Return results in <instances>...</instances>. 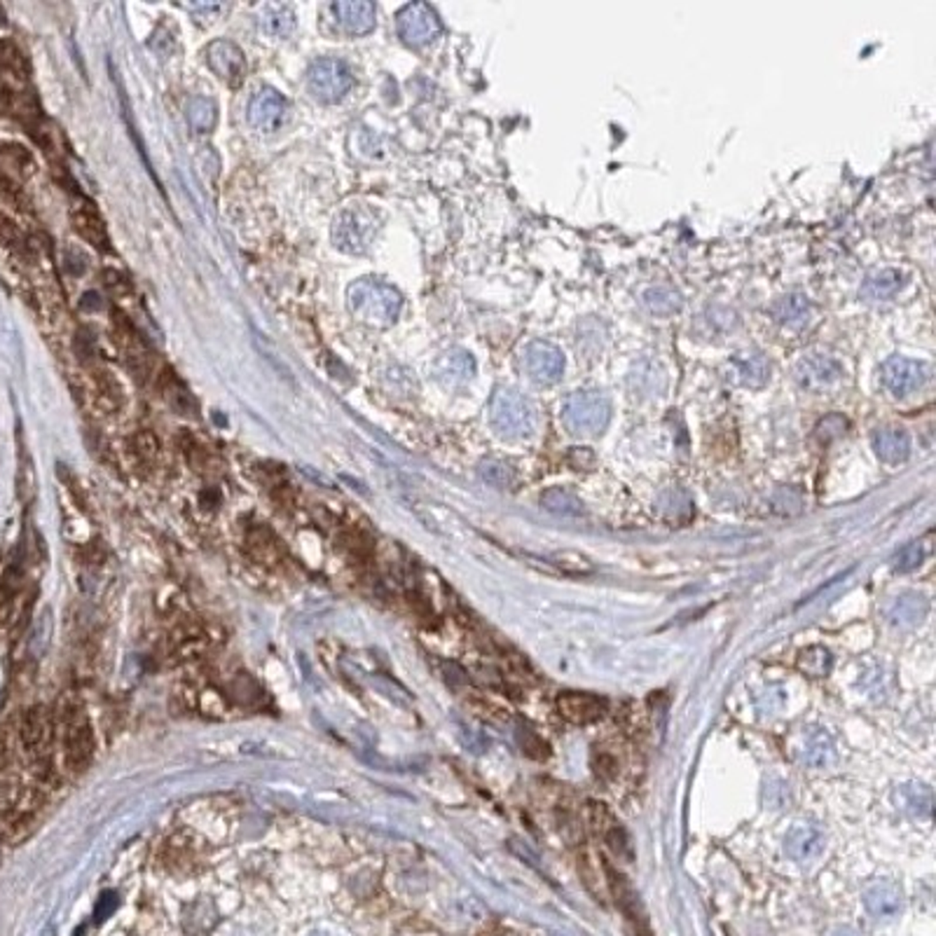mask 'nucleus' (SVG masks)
<instances>
[{
  "label": "nucleus",
  "instance_id": "b1692460",
  "mask_svg": "<svg viewBox=\"0 0 936 936\" xmlns=\"http://www.w3.org/2000/svg\"><path fill=\"white\" fill-rule=\"evenodd\" d=\"M899 283H901V276L894 269H883V272H876L864 282L862 286V298L866 300L878 302V300H887L892 295L897 293Z\"/></svg>",
  "mask_w": 936,
  "mask_h": 936
},
{
  "label": "nucleus",
  "instance_id": "6e6552de",
  "mask_svg": "<svg viewBox=\"0 0 936 936\" xmlns=\"http://www.w3.org/2000/svg\"><path fill=\"white\" fill-rule=\"evenodd\" d=\"M249 125L258 131L272 134L279 131L289 120V101L275 87H262L249 101Z\"/></svg>",
  "mask_w": 936,
  "mask_h": 936
},
{
  "label": "nucleus",
  "instance_id": "58836bf2",
  "mask_svg": "<svg viewBox=\"0 0 936 936\" xmlns=\"http://www.w3.org/2000/svg\"><path fill=\"white\" fill-rule=\"evenodd\" d=\"M607 843H609V847H614L618 855H625V857H632V847H630V839H628V833H625V829H621V826H614L609 833H607Z\"/></svg>",
  "mask_w": 936,
  "mask_h": 936
},
{
  "label": "nucleus",
  "instance_id": "7ed1b4c3",
  "mask_svg": "<svg viewBox=\"0 0 936 936\" xmlns=\"http://www.w3.org/2000/svg\"><path fill=\"white\" fill-rule=\"evenodd\" d=\"M611 420L609 398L600 391H574L562 403V422L574 436H595Z\"/></svg>",
  "mask_w": 936,
  "mask_h": 936
},
{
  "label": "nucleus",
  "instance_id": "79ce46f5",
  "mask_svg": "<svg viewBox=\"0 0 936 936\" xmlns=\"http://www.w3.org/2000/svg\"><path fill=\"white\" fill-rule=\"evenodd\" d=\"M832 936H864V934H862V932H857V930H852V927H840V930L833 932Z\"/></svg>",
  "mask_w": 936,
  "mask_h": 936
},
{
  "label": "nucleus",
  "instance_id": "a19ab883",
  "mask_svg": "<svg viewBox=\"0 0 936 936\" xmlns=\"http://www.w3.org/2000/svg\"><path fill=\"white\" fill-rule=\"evenodd\" d=\"M195 14L199 17H209V14H220L223 5H216V3H199V5H188Z\"/></svg>",
  "mask_w": 936,
  "mask_h": 936
},
{
  "label": "nucleus",
  "instance_id": "4468645a",
  "mask_svg": "<svg viewBox=\"0 0 936 936\" xmlns=\"http://www.w3.org/2000/svg\"><path fill=\"white\" fill-rule=\"evenodd\" d=\"M864 906L869 916L876 920H892L904 909V897H901V890L897 885L880 880L864 892Z\"/></svg>",
  "mask_w": 936,
  "mask_h": 936
},
{
  "label": "nucleus",
  "instance_id": "4c0bfd02",
  "mask_svg": "<svg viewBox=\"0 0 936 936\" xmlns=\"http://www.w3.org/2000/svg\"><path fill=\"white\" fill-rule=\"evenodd\" d=\"M0 66L10 73H21V78L27 73V61L10 40H0Z\"/></svg>",
  "mask_w": 936,
  "mask_h": 936
},
{
  "label": "nucleus",
  "instance_id": "f704fd0d",
  "mask_svg": "<svg viewBox=\"0 0 936 936\" xmlns=\"http://www.w3.org/2000/svg\"><path fill=\"white\" fill-rule=\"evenodd\" d=\"M924 555H927V550H924L923 544H917V541L909 544L906 548L899 550L897 557H894V571H901V574L916 571L924 562Z\"/></svg>",
  "mask_w": 936,
  "mask_h": 936
},
{
  "label": "nucleus",
  "instance_id": "cd10ccee",
  "mask_svg": "<svg viewBox=\"0 0 936 936\" xmlns=\"http://www.w3.org/2000/svg\"><path fill=\"white\" fill-rule=\"evenodd\" d=\"M770 314H773L779 323H789V326L803 323L808 319V300L803 295L796 293L785 295V298H779V300L775 302Z\"/></svg>",
  "mask_w": 936,
  "mask_h": 936
},
{
  "label": "nucleus",
  "instance_id": "bb28decb",
  "mask_svg": "<svg viewBox=\"0 0 936 936\" xmlns=\"http://www.w3.org/2000/svg\"><path fill=\"white\" fill-rule=\"evenodd\" d=\"M541 506L545 511L555 513V515H581L583 513L581 499L576 494H571L569 490H562V487H553V490L544 491Z\"/></svg>",
  "mask_w": 936,
  "mask_h": 936
},
{
  "label": "nucleus",
  "instance_id": "5701e85b",
  "mask_svg": "<svg viewBox=\"0 0 936 936\" xmlns=\"http://www.w3.org/2000/svg\"><path fill=\"white\" fill-rule=\"evenodd\" d=\"M927 614V600L920 595H901L897 602L890 607V621L894 625H913V623L923 621Z\"/></svg>",
  "mask_w": 936,
  "mask_h": 936
},
{
  "label": "nucleus",
  "instance_id": "a211bd4d",
  "mask_svg": "<svg viewBox=\"0 0 936 936\" xmlns=\"http://www.w3.org/2000/svg\"><path fill=\"white\" fill-rule=\"evenodd\" d=\"M50 738H52V726H50L45 709H28L24 721H21V742H24V746H27L28 752L40 754L50 745Z\"/></svg>",
  "mask_w": 936,
  "mask_h": 936
},
{
  "label": "nucleus",
  "instance_id": "393cba45",
  "mask_svg": "<svg viewBox=\"0 0 936 936\" xmlns=\"http://www.w3.org/2000/svg\"><path fill=\"white\" fill-rule=\"evenodd\" d=\"M73 220H75V228L87 242L97 246V249H108V235H105V225L104 220L98 218L97 211L92 209H82L78 213H73Z\"/></svg>",
  "mask_w": 936,
  "mask_h": 936
},
{
  "label": "nucleus",
  "instance_id": "a878e982",
  "mask_svg": "<svg viewBox=\"0 0 936 936\" xmlns=\"http://www.w3.org/2000/svg\"><path fill=\"white\" fill-rule=\"evenodd\" d=\"M473 373H476V363L466 352H450L438 363V377L445 382H464Z\"/></svg>",
  "mask_w": 936,
  "mask_h": 936
},
{
  "label": "nucleus",
  "instance_id": "412c9836",
  "mask_svg": "<svg viewBox=\"0 0 936 936\" xmlns=\"http://www.w3.org/2000/svg\"><path fill=\"white\" fill-rule=\"evenodd\" d=\"M262 31L272 35V38H289L295 31V12L289 5H269L260 17Z\"/></svg>",
  "mask_w": 936,
  "mask_h": 936
},
{
  "label": "nucleus",
  "instance_id": "423d86ee",
  "mask_svg": "<svg viewBox=\"0 0 936 936\" xmlns=\"http://www.w3.org/2000/svg\"><path fill=\"white\" fill-rule=\"evenodd\" d=\"M396 31L407 47H424L438 38L443 27L431 5L410 3L396 17Z\"/></svg>",
  "mask_w": 936,
  "mask_h": 936
},
{
  "label": "nucleus",
  "instance_id": "c9c22d12",
  "mask_svg": "<svg viewBox=\"0 0 936 936\" xmlns=\"http://www.w3.org/2000/svg\"><path fill=\"white\" fill-rule=\"evenodd\" d=\"M517 742L522 746V752L530 754L531 759H545L550 754L548 745L527 726H517Z\"/></svg>",
  "mask_w": 936,
  "mask_h": 936
},
{
  "label": "nucleus",
  "instance_id": "ddd939ff",
  "mask_svg": "<svg viewBox=\"0 0 936 936\" xmlns=\"http://www.w3.org/2000/svg\"><path fill=\"white\" fill-rule=\"evenodd\" d=\"M557 709L564 719L585 726L592 721H600L604 714L609 712V702L592 693H578V691H567L557 698Z\"/></svg>",
  "mask_w": 936,
  "mask_h": 936
},
{
  "label": "nucleus",
  "instance_id": "f8f14e48",
  "mask_svg": "<svg viewBox=\"0 0 936 936\" xmlns=\"http://www.w3.org/2000/svg\"><path fill=\"white\" fill-rule=\"evenodd\" d=\"M330 14L340 31L347 35H366L377 21L375 5L367 0H337L330 5Z\"/></svg>",
  "mask_w": 936,
  "mask_h": 936
},
{
  "label": "nucleus",
  "instance_id": "20e7f679",
  "mask_svg": "<svg viewBox=\"0 0 936 936\" xmlns=\"http://www.w3.org/2000/svg\"><path fill=\"white\" fill-rule=\"evenodd\" d=\"M377 228L380 225H377L373 211L363 209V206H349L335 218L333 228H330V242L342 253L356 256L370 246Z\"/></svg>",
  "mask_w": 936,
  "mask_h": 936
},
{
  "label": "nucleus",
  "instance_id": "0eeeda50",
  "mask_svg": "<svg viewBox=\"0 0 936 936\" xmlns=\"http://www.w3.org/2000/svg\"><path fill=\"white\" fill-rule=\"evenodd\" d=\"M64 745H66V766L71 768L75 775H80L87 766H89V763H92V756H94L92 726H89V721H87L82 709H71V712L66 714Z\"/></svg>",
  "mask_w": 936,
  "mask_h": 936
},
{
  "label": "nucleus",
  "instance_id": "c85d7f7f",
  "mask_svg": "<svg viewBox=\"0 0 936 936\" xmlns=\"http://www.w3.org/2000/svg\"><path fill=\"white\" fill-rule=\"evenodd\" d=\"M832 654L824 646H810L799 655V669L812 679H824L832 672Z\"/></svg>",
  "mask_w": 936,
  "mask_h": 936
},
{
  "label": "nucleus",
  "instance_id": "9b49d317",
  "mask_svg": "<svg viewBox=\"0 0 936 936\" xmlns=\"http://www.w3.org/2000/svg\"><path fill=\"white\" fill-rule=\"evenodd\" d=\"M880 377H883L885 389L901 398V396H909V393L923 387L924 380H927V366L917 363V360L894 356V359L885 360Z\"/></svg>",
  "mask_w": 936,
  "mask_h": 936
},
{
  "label": "nucleus",
  "instance_id": "9d476101",
  "mask_svg": "<svg viewBox=\"0 0 936 936\" xmlns=\"http://www.w3.org/2000/svg\"><path fill=\"white\" fill-rule=\"evenodd\" d=\"M524 367H527V375L537 384L550 387V384H555L562 377L564 356L550 342H531L527 352H524Z\"/></svg>",
  "mask_w": 936,
  "mask_h": 936
},
{
  "label": "nucleus",
  "instance_id": "473e14b6",
  "mask_svg": "<svg viewBox=\"0 0 936 936\" xmlns=\"http://www.w3.org/2000/svg\"><path fill=\"white\" fill-rule=\"evenodd\" d=\"M644 302H646V307L651 309L654 314H661V316L672 314V312H679V307H681L679 293H675L672 289H665V286L648 290V293L644 295Z\"/></svg>",
  "mask_w": 936,
  "mask_h": 936
},
{
  "label": "nucleus",
  "instance_id": "1a4fd4ad",
  "mask_svg": "<svg viewBox=\"0 0 936 936\" xmlns=\"http://www.w3.org/2000/svg\"><path fill=\"white\" fill-rule=\"evenodd\" d=\"M204 57H206V64H209L211 71L216 73L225 85H242L244 75H246V59H244V52L232 40H213L204 50Z\"/></svg>",
  "mask_w": 936,
  "mask_h": 936
},
{
  "label": "nucleus",
  "instance_id": "f03ea898",
  "mask_svg": "<svg viewBox=\"0 0 936 936\" xmlns=\"http://www.w3.org/2000/svg\"><path fill=\"white\" fill-rule=\"evenodd\" d=\"M490 422L504 438H524L537 429V410L522 393L499 389L490 403Z\"/></svg>",
  "mask_w": 936,
  "mask_h": 936
},
{
  "label": "nucleus",
  "instance_id": "2eb2a0df",
  "mask_svg": "<svg viewBox=\"0 0 936 936\" xmlns=\"http://www.w3.org/2000/svg\"><path fill=\"white\" fill-rule=\"evenodd\" d=\"M824 847V832L812 824H796L786 833L785 852L793 862H810Z\"/></svg>",
  "mask_w": 936,
  "mask_h": 936
},
{
  "label": "nucleus",
  "instance_id": "2f4dec72",
  "mask_svg": "<svg viewBox=\"0 0 936 936\" xmlns=\"http://www.w3.org/2000/svg\"><path fill=\"white\" fill-rule=\"evenodd\" d=\"M901 799H904V810L927 817L932 810V792L924 785H906L901 789Z\"/></svg>",
  "mask_w": 936,
  "mask_h": 936
},
{
  "label": "nucleus",
  "instance_id": "f3484780",
  "mask_svg": "<svg viewBox=\"0 0 936 936\" xmlns=\"http://www.w3.org/2000/svg\"><path fill=\"white\" fill-rule=\"evenodd\" d=\"M607 876H609L611 892H614L615 901H618V906L623 909V913L630 917V923L635 924V927H642V930L646 932V917H644L642 904H639V897H637L635 890H632V885L628 883V878L615 871L611 864H607Z\"/></svg>",
  "mask_w": 936,
  "mask_h": 936
},
{
  "label": "nucleus",
  "instance_id": "6ab92c4d",
  "mask_svg": "<svg viewBox=\"0 0 936 936\" xmlns=\"http://www.w3.org/2000/svg\"><path fill=\"white\" fill-rule=\"evenodd\" d=\"M840 375H843V367L826 356H812L799 366V380L803 387H826V384L840 380Z\"/></svg>",
  "mask_w": 936,
  "mask_h": 936
},
{
  "label": "nucleus",
  "instance_id": "72a5a7b5",
  "mask_svg": "<svg viewBox=\"0 0 936 936\" xmlns=\"http://www.w3.org/2000/svg\"><path fill=\"white\" fill-rule=\"evenodd\" d=\"M164 396H166V400H169L171 406L176 407L178 413H183V414H192L195 413V398H192L190 393H188V389L181 384L178 380H174V377H166V384H164Z\"/></svg>",
  "mask_w": 936,
  "mask_h": 936
},
{
  "label": "nucleus",
  "instance_id": "f257e3e1",
  "mask_svg": "<svg viewBox=\"0 0 936 936\" xmlns=\"http://www.w3.org/2000/svg\"><path fill=\"white\" fill-rule=\"evenodd\" d=\"M347 307L360 323L373 328H387L398 319L403 309V295L389 283L366 276L349 286Z\"/></svg>",
  "mask_w": 936,
  "mask_h": 936
},
{
  "label": "nucleus",
  "instance_id": "39448f33",
  "mask_svg": "<svg viewBox=\"0 0 936 936\" xmlns=\"http://www.w3.org/2000/svg\"><path fill=\"white\" fill-rule=\"evenodd\" d=\"M309 94L321 104H340L354 87V75L342 59L323 57L309 66L307 73Z\"/></svg>",
  "mask_w": 936,
  "mask_h": 936
},
{
  "label": "nucleus",
  "instance_id": "4be33fe9",
  "mask_svg": "<svg viewBox=\"0 0 936 936\" xmlns=\"http://www.w3.org/2000/svg\"><path fill=\"white\" fill-rule=\"evenodd\" d=\"M185 118H188L192 129L199 131V134H209V131L216 129L218 105L206 97H195L190 98V104L185 108Z\"/></svg>",
  "mask_w": 936,
  "mask_h": 936
},
{
  "label": "nucleus",
  "instance_id": "e433bc0d",
  "mask_svg": "<svg viewBox=\"0 0 936 936\" xmlns=\"http://www.w3.org/2000/svg\"><path fill=\"white\" fill-rule=\"evenodd\" d=\"M480 476H483L484 483L494 484L499 490L508 487L513 480L511 468L506 464H501V461H483V464H480Z\"/></svg>",
  "mask_w": 936,
  "mask_h": 936
},
{
  "label": "nucleus",
  "instance_id": "dca6fc26",
  "mask_svg": "<svg viewBox=\"0 0 936 936\" xmlns=\"http://www.w3.org/2000/svg\"><path fill=\"white\" fill-rule=\"evenodd\" d=\"M873 450L887 464H899L906 461L910 454V438L904 429L897 426H887V429H878L873 433Z\"/></svg>",
  "mask_w": 936,
  "mask_h": 936
},
{
  "label": "nucleus",
  "instance_id": "7c9ffc66",
  "mask_svg": "<svg viewBox=\"0 0 936 936\" xmlns=\"http://www.w3.org/2000/svg\"><path fill=\"white\" fill-rule=\"evenodd\" d=\"M735 367L740 380L749 387H761L768 380V363L761 354H746L742 359H735Z\"/></svg>",
  "mask_w": 936,
  "mask_h": 936
},
{
  "label": "nucleus",
  "instance_id": "c756f323",
  "mask_svg": "<svg viewBox=\"0 0 936 936\" xmlns=\"http://www.w3.org/2000/svg\"><path fill=\"white\" fill-rule=\"evenodd\" d=\"M17 445H19V473H17V490H19V497L24 504H28L35 494V471H33V461L27 453V445H24V436H21V429L17 433Z\"/></svg>",
  "mask_w": 936,
  "mask_h": 936
},
{
  "label": "nucleus",
  "instance_id": "aec40b11",
  "mask_svg": "<svg viewBox=\"0 0 936 936\" xmlns=\"http://www.w3.org/2000/svg\"><path fill=\"white\" fill-rule=\"evenodd\" d=\"M836 759V746H833L832 735L826 731H815L812 735H806V745H803V763L810 768H826Z\"/></svg>",
  "mask_w": 936,
  "mask_h": 936
},
{
  "label": "nucleus",
  "instance_id": "ea45409f",
  "mask_svg": "<svg viewBox=\"0 0 936 936\" xmlns=\"http://www.w3.org/2000/svg\"><path fill=\"white\" fill-rule=\"evenodd\" d=\"M118 894L115 892H105V894H101V899H98V904H97V913H94V920L97 923H104L105 917H111L112 916V910L118 909Z\"/></svg>",
  "mask_w": 936,
  "mask_h": 936
}]
</instances>
